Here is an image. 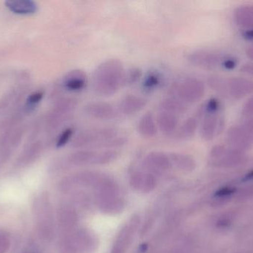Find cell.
<instances>
[{
	"instance_id": "obj_1",
	"label": "cell",
	"mask_w": 253,
	"mask_h": 253,
	"mask_svg": "<svg viewBox=\"0 0 253 253\" xmlns=\"http://www.w3.org/2000/svg\"><path fill=\"white\" fill-rule=\"evenodd\" d=\"M126 71L122 61L109 59L99 64L93 77V88L102 96H112L125 85Z\"/></svg>"
},
{
	"instance_id": "obj_2",
	"label": "cell",
	"mask_w": 253,
	"mask_h": 253,
	"mask_svg": "<svg viewBox=\"0 0 253 253\" xmlns=\"http://www.w3.org/2000/svg\"><path fill=\"white\" fill-rule=\"evenodd\" d=\"M126 141V137L120 135L115 128H92L79 132L73 141L72 147L77 149H112L125 145Z\"/></svg>"
},
{
	"instance_id": "obj_3",
	"label": "cell",
	"mask_w": 253,
	"mask_h": 253,
	"mask_svg": "<svg viewBox=\"0 0 253 253\" xmlns=\"http://www.w3.org/2000/svg\"><path fill=\"white\" fill-rule=\"evenodd\" d=\"M204 93L203 83L197 79L189 77L175 84L171 89L170 96L175 97L184 103H192L199 101Z\"/></svg>"
},
{
	"instance_id": "obj_4",
	"label": "cell",
	"mask_w": 253,
	"mask_h": 253,
	"mask_svg": "<svg viewBox=\"0 0 253 253\" xmlns=\"http://www.w3.org/2000/svg\"><path fill=\"white\" fill-rule=\"evenodd\" d=\"M118 154L117 151L113 150H107L100 152L90 150H80L71 154L70 157V161L77 166L108 164L115 160L118 157Z\"/></svg>"
},
{
	"instance_id": "obj_5",
	"label": "cell",
	"mask_w": 253,
	"mask_h": 253,
	"mask_svg": "<svg viewBox=\"0 0 253 253\" xmlns=\"http://www.w3.org/2000/svg\"><path fill=\"white\" fill-rule=\"evenodd\" d=\"M86 114L100 120H111L117 117V111L111 104L105 102H93L84 107Z\"/></svg>"
},
{
	"instance_id": "obj_6",
	"label": "cell",
	"mask_w": 253,
	"mask_h": 253,
	"mask_svg": "<svg viewBox=\"0 0 253 253\" xmlns=\"http://www.w3.org/2000/svg\"><path fill=\"white\" fill-rule=\"evenodd\" d=\"M158 129L166 136H171L178 131V117L175 114L160 111L156 117Z\"/></svg>"
},
{
	"instance_id": "obj_7",
	"label": "cell",
	"mask_w": 253,
	"mask_h": 253,
	"mask_svg": "<svg viewBox=\"0 0 253 253\" xmlns=\"http://www.w3.org/2000/svg\"><path fill=\"white\" fill-rule=\"evenodd\" d=\"M147 105V101L141 97L135 95H129L125 97L120 101L119 108L120 112L126 115L136 114L143 109Z\"/></svg>"
},
{
	"instance_id": "obj_8",
	"label": "cell",
	"mask_w": 253,
	"mask_h": 253,
	"mask_svg": "<svg viewBox=\"0 0 253 253\" xmlns=\"http://www.w3.org/2000/svg\"><path fill=\"white\" fill-rule=\"evenodd\" d=\"M64 87L71 92H79L84 89L87 84V77L82 70H75L67 75L64 80Z\"/></svg>"
},
{
	"instance_id": "obj_9",
	"label": "cell",
	"mask_w": 253,
	"mask_h": 253,
	"mask_svg": "<svg viewBox=\"0 0 253 253\" xmlns=\"http://www.w3.org/2000/svg\"><path fill=\"white\" fill-rule=\"evenodd\" d=\"M145 163L149 168L159 172L168 170L172 166L169 155L161 152L150 153L146 157Z\"/></svg>"
},
{
	"instance_id": "obj_10",
	"label": "cell",
	"mask_w": 253,
	"mask_h": 253,
	"mask_svg": "<svg viewBox=\"0 0 253 253\" xmlns=\"http://www.w3.org/2000/svg\"><path fill=\"white\" fill-rule=\"evenodd\" d=\"M138 131L145 138H153L157 135V123L151 112L146 113L141 117L138 123Z\"/></svg>"
},
{
	"instance_id": "obj_11",
	"label": "cell",
	"mask_w": 253,
	"mask_h": 253,
	"mask_svg": "<svg viewBox=\"0 0 253 253\" xmlns=\"http://www.w3.org/2000/svg\"><path fill=\"white\" fill-rule=\"evenodd\" d=\"M4 4L9 10L18 15L34 14L38 9L36 2L31 0H9Z\"/></svg>"
},
{
	"instance_id": "obj_12",
	"label": "cell",
	"mask_w": 253,
	"mask_h": 253,
	"mask_svg": "<svg viewBox=\"0 0 253 253\" xmlns=\"http://www.w3.org/2000/svg\"><path fill=\"white\" fill-rule=\"evenodd\" d=\"M160 111H166L178 116L186 111V103L174 96H169L162 101Z\"/></svg>"
},
{
	"instance_id": "obj_13",
	"label": "cell",
	"mask_w": 253,
	"mask_h": 253,
	"mask_svg": "<svg viewBox=\"0 0 253 253\" xmlns=\"http://www.w3.org/2000/svg\"><path fill=\"white\" fill-rule=\"evenodd\" d=\"M171 164L179 170L190 171L194 167V160L191 157L181 153L172 152L169 154Z\"/></svg>"
},
{
	"instance_id": "obj_14",
	"label": "cell",
	"mask_w": 253,
	"mask_h": 253,
	"mask_svg": "<svg viewBox=\"0 0 253 253\" xmlns=\"http://www.w3.org/2000/svg\"><path fill=\"white\" fill-rule=\"evenodd\" d=\"M132 183L138 188H142L144 192H150L156 185V179L150 174L136 173L132 177Z\"/></svg>"
},
{
	"instance_id": "obj_15",
	"label": "cell",
	"mask_w": 253,
	"mask_h": 253,
	"mask_svg": "<svg viewBox=\"0 0 253 253\" xmlns=\"http://www.w3.org/2000/svg\"><path fill=\"white\" fill-rule=\"evenodd\" d=\"M132 225L126 226L123 229L120 234L119 235L116 245H114L111 253H125L126 252V246H127L128 242L130 240V236L133 233Z\"/></svg>"
},
{
	"instance_id": "obj_16",
	"label": "cell",
	"mask_w": 253,
	"mask_h": 253,
	"mask_svg": "<svg viewBox=\"0 0 253 253\" xmlns=\"http://www.w3.org/2000/svg\"><path fill=\"white\" fill-rule=\"evenodd\" d=\"M198 122L195 117H190L181 125L177 131V137L179 140H187L193 136L197 129Z\"/></svg>"
},
{
	"instance_id": "obj_17",
	"label": "cell",
	"mask_w": 253,
	"mask_h": 253,
	"mask_svg": "<svg viewBox=\"0 0 253 253\" xmlns=\"http://www.w3.org/2000/svg\"><path fill=\"white\" fill-rule=\"evenodd\" d=\"M161 82H162V78L158 73H148L143 80V89L144 90L149 91V92L155 90L160 86Z\"/></svg>"
},
{
	"instance_id": "obj_18",
	"label": "cell",
	"mask_w": 253,
	"mask_h": 253,
	"mask_svg": "<svg viewBox=\"0 0 253 253\" xmlns=\"http://www.w3.org/2000/svg\"><path fill=\"white\" fill-rule=\"evenodd\" d=\"M215 119L212 117H208L205 118L202 126V136L205 140H211L213 136L215 131Z\"/></svg>"
},
{
	"instance_id": "obj_19",
	"label": "cell",
	"mask_w": 253,
	"mask_h": 253,
	"mask_svg": "<svg viewBox=\"0 0 253 253\" xmlns=\"http://www.w3.org/2000/svg\"><path fill=\"white\" fill-rule=\"evenodd\" d=\"M141 77H142V71L140 68H131L128 72H126L125 84H135L141 78Z\"/></svg>"
},
{
	"instance_id": "obj_20",
	"label": "cell",
	"mask_w": 253,
	"mask_h": 253,
	"mask_svg": "<svg viewBox=\"0 0 253 253\" xmlns=\"http://www.w3.org/2000/svg\"><path fill=\"white\" fill-rule=\"evenodd\" d=\"M73 135H74V129L72 128H68V129H65L58 138L57 141H56V147L61 148V147L66 145L71 141Z\"/></svg>"
},
{
	"instance_id": "obj_21",
	"label": "cell",
	"mask_w": 253,
	"mask_h": 253,
	"mask_svg": "<svg viewBox=\"0 0 253 253\" xmlns=\"http://www.w3.org/2000/svg\"><path fill=\"white\" fill-rule=\"evenodd\" d=\"M42 92H37V93L33 94L28 98V102L30 105H36V104L39 103L42 101Z\"/></svg>"
},
{
	"instance_id": "obj_22",
	"label": "cell",
	"mask_w": 253,
	"mask_h": 253,
	"mask_svg": "<svg viewBox=\"0 0 253 253\" xmlns=\"http://www.w3.org/2000/svg\"><path fill=\"white\" fill-rule=\"evenodd\" d=\"M233 192H234V190H231V189L229 188H224L217 192L215 195H216L217 196H228V195L233 193Z\"/></svg>"
},
{
	"instance_id": "obj_23",
	"label": "cell",
	"mask_w": 253,
	"mask_h": 253,
	"mask_svg": "<svg viewBox=\"0 0 253 253\" xmlns=\"http://www.w3.org/2000/svg\"><path fill=\"white\" fill-rule=\"evenodd\" d=\"M248 178H253V171L249 175H248Z\"/></svg>"
}]
</instances>
